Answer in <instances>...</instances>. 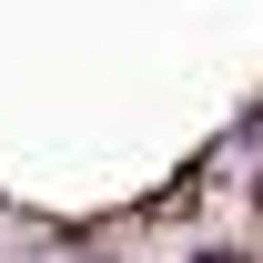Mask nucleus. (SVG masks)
Wrapping results in <instances>:
<instances>
[{
    "label": "nucleus",
    "mask_w": 263,
    "mask_h": 263,
    "mask_svg": "<svg viewBox=\"0 0 263 263\" xmlns=\"http://www.w3.org/2000/svg\"><path fill=\"white\" fill-rule=\"evenodd\" d=\"M193 263H243V253H223V243H213V253H193Z\"/></svg>",
    "instance_id": "f257e3e1"
}]
</instances>
